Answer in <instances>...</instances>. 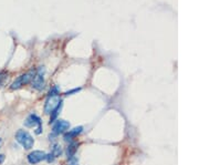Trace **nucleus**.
I'll return each mask as SVG.
<instances>
[{"mask_svg": "<svg viewBox=\"0 0 199 165\" xmlns=\"http://www.w3.org/2000/svg\"><path fill=\"white\" fill-rule=\"evenodd\" d=\"M62 102V100L60 98V91H59L58 87H53L49 92L47 100L44 102V114L50 115L55 108Z\"/></svg>", "mask_w": 199, "mask_h": 165, "instance_id": "nucleus-1", "label": "nucleus"}, {"mask_svg": "<svg viewBox=\"0 0 199 165\" xmlns=\"http://www.w3.org/2000/svg\"><path fill=\"white\" fill-rule=\"evenodd\" d=\"M15 138H16V141L24 150H31L35 145V140L32 138V135L26 130H18Z\"/></svg>", "mask_w": 199, "mask_h": 165, "instance_id": "nucleus-2", "label": "nucleus"}, {"mask_svg": "<svg viewBox=\"0 0 199 165\" xmlns=\"http://www.w3.org/2000/svg\"><path fill=\"white\" fill-rule=\"evenodd\" d=\"M44 74H46V69L44 67H40L38 70H37V73H35V78L31 81V87L33 89L38 91H41L44 88Z\"/></svg>", "mask_w": 199, "mask_h": 165, "instance_id": "nucleus-3", "label": "nucleus"}, {"mask_svg": "<svg viewBox=\"0 0 199 165\" xmlns=\"http://www.w3.org/2000/svg\"><path fill=\"white\" fill-rule=\"evenodd\" d=\"M70 129V123L64 120H57L54 124L52 126V134H54L55 136H58L60 134L65 133L66 131Z\"/></svg>", "mask_w": 199, "mask_h": 165, "instance_id": "nucleus-4", "label": "nucleus"}, {"mask_svg": "<svg viewBox=\"0 0 199 165\" xmlns=\"http://www.w3.org/2000/svg\"><path fill=\"white\" fill-rule=\"evenodd\" d=\"M46 157H47V153L43 152V151H33L31 153L28 154L27 160L30 164H38L40 162L46 161Z\"/></svg>", "mask_w": 199, "mask_h": 165, "instance_id": "nucleus-5", "label": "nucleus"}, {"mask_svg": "<svg viewBox=\"0 0 199 165\" xmlns=\"http://www.w3.org/2000/svg\"><path fill=\"white\" fill-rule=\"evenodd\" d=\"M41 124H42V121L37 114H30L24 121V126H27V127H35V126L41 125Z\"/></svg>", "mask_w": 199, "mask_h": 165, "instance_id": "nucleus-6", "label": "nucleus"}, {"mask_svg": "<svg viewBox=\"0 0 199 165\" xmlns=\"http://www.w3.org/2000/svg\"><path fill=\"white\" fill-rule=\"evenodd\" d=\"M83 131V126H76V127H74V129H72V130H70L69 132H66L65 134H64V141L65 142H73V138H76L79 134H81Z\"/></svg>", "mask_w": 199, "mask_h": 165, "instance_id": "nucleus-7", "label": "nucleus"}, {"mask_svg": "<svg viewBox=\"0 0 199 165\" xmlns=\"http://www.w3.org/2000/svg\"><path fill=\"white\" fill-rule=\"evenodd\" d=\"M35 73H37V69H31V70H29L28 72H26L24 74L20 75L21 81H22V85L28 84V83H31V81L35 78Z\"/></svg>", "mask_w": 199, "mask_h": 165, "instance_id": "nucleus-8", "label": "nucleus"}, {"mask_svg": "<svg viewBox=\"0 0 199 165\" xmlns=\"http://www.w3.org/2000/svg\"><path fill=\"white\" fill-rule=\"evenodd\" d=\"M78 147H79V143L78 142H70L69 143V145H68V147H66V156H68V160L69 158H71V157H73L75 155V153H76V151H78Z\"/></svg>", "mask_w": 199, "mask_h": 165, "instance_id": "nucleus-9", "label": "nucleus"}, {"mask_svg": "<svg viewBox=\"0 0 199 165\" xmlns=\"http://www.w3.org/2000/svg\"><path fill=\"white\" fill-rule=\"evenodd\" d=\"M62 105H63V104H62V102H61L58 106H57V108H55L54 110H53V112L50 114L51 116H50V122H49L50 124H51V123H53L54 121H57L59 113H60V111H61V109H62Z\"/></svg>", "mask_w": 199, "mask_h": 165, "instance_id": "nucleus-10", "label": "nucleus"}, {"mask_svg": "<svg viewBox=\"0 0 199 165\" xmlns=\"http://www.w3.org/2000/svg\"><path fill=\"white\" fill-rule=\"evenodd\" d=\"M63 153V150H62V146L60 145V144H54L53 145V147H52V150H51V154L53 155L54 157H59L61 156V154Z\"/></svg>", "mask_w": 199, "mask_h": 165, "instance_id": "nucleus-11", "label": "nucleus"}, {"mask_svg": "<svg viewBox=\"0 0 199 165\" xmlns=\"http://www.w3.org/2000/svg\"><path fill=\"white\" fill-rule=\"evenodd\" d=\"M69 165H79V160L78 157H71V158H69Z\"/></svg>", "mask_w": 199, "mask_h": 165, "instance_id": "nucleus-12", "label": "nucleus"}, {"mask_svg": "<svg viewBox=\"0 0 199 165\" xmlns=\"http://www.w3.org/2000/svg\"><path fill=\"white\" fill-rule=\"evenodd\" d=\"M79 91H81V88H78V89H73V90L68 91V92L64 93V95H72L73 93H78Z\"/></svg>", "mask_w": 199, "mask_h": 165, "instance_id": "nucleus-13", "label": "nucleus"}, {"mask_svg": "<svg viewBox=\"0 0 199 165\" xmlns=\"http://www.w3.org/2000/svg\"><path fill=\"white\" fill-rule=\"evenodd\" d=\"M54 158L55 157L52 155L51 153H49V154H47V157H46V161L48 162V163H52V162L54 161Z\"/></svg>", "mask_w": 199, "mask_h": 165, "instance_id": "nucleus-14", "label": "nucleus"}, {"mask_svg": "<svg viewBox=\"0 0 199 165\" xmlns=\"http://www.w3.org/2000/svg\"><path fill=\"white\" fill-rule=\"evenodd\" d=\"M35 133L37 134V135H40V134L42 133V124L37 126V130L35 131Z\"/></svg>", "mask_w": 199, "mask_h": 165, "instance_id": "nucleus-15", "label": "nucleus"}, {"mask_svg": "<svg viewBox=\"0 0 199 165\" xmlns=\"http://www.w3.org/2000/svg\"><path fill=\"white\" fill-rule=\"evenodd\" d=\"M4 160H6V156H4V154H0V165L4 164Z\"/></svg>", "mask_w": 199, "mask_h": 165, "instance_id": "nucleus-16", "label": "nucleus"}, {"mask_svg": "<svg viewBox=\"0 0 199 165\" xmlns=\"http://www.w3.org/2000/svg\"><path fill=\"white\" fill-rule=\"evenodd\" d=\"M4 72H0V85H1V83L4 81Z\"/></svg>", "mask_w": 199, "mask_h": 165, "instance_id": "nucleus-17", "label": "nucleus"}, {"mask_svg": "<svg viewBox=\"0 0 199 165\" xmlns=\"http://www.w3.org/2000/svg\"><path fill=\"white\" fill-rule=\"evenodd\" d=\"M1 145H2V138H0V149H1Z\"/></svg>", "mask_w": 199, "mask_h": 165, "instance_id": "nucleus-18", "label": "nucleus"}]
</instances>
